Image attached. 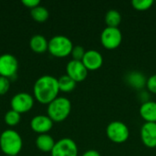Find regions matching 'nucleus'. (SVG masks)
I'll use <instances>...</instances> for the list:
<instances>
[{
  "label": "nucleus",
  "instance_id": "obj_20",
  "mask_svg": "<svg viewBox=\"0 0 156 156\" xmlns=\"http://www.w3.org/2000/svg\"><path fill=\"white\" fill-rule=\"evenodd\" d=\"M30 15H31L32 18L36 22L43 23V22H45V21L48 20V18L49 16V12H48V10L45 6L38 5V6L31 9Z\"/></svg>",
  "mask_w": 156,
  "mask_h": 156
},
{
  "label": "nucleus",
  "instance_id": "obj_8",
  "mask_svg": "<svg viewBox=\"0 0 156 156\" xmlns=\"http://www.w3.org/2000/svg\"><path fill=\"white\" fill-rule=\"evenodd\" d=\"M50 154L51 156H78V145L70 138H62L56 142Z\"/></svg>",
  "mask_w": 156,
  "mask_h": 156
},
{
  "label": "nucleus",
  "instance_id": "obj_27",
  "mask_svg": "<svg viewBox=\"0 0 156 156\" xmlns=\"http://www.w3.org/2000/svg\"><path fill=\"white\" fill-rule=\"evenodd\" d=\"M81 156H101V154H100L97 150H93V149H91V150H88V151L84 152Z\"/></svg>",
  "mask_w": 156,
  "mask_h": 156
},
{
  "label": "nucleus",
  "instance_id": "obj_15",
  "mask_svg": "<svg viewBox=\"0 0 156 156\" xmlns=\"http://www.w3.org/2000/svg\"><path fill=\"white\" fill-rule=\"evenodd\" d=\"M30 48L33 52L37 54H42L48 51V41L43 35H34L29 41Z\"/></svg>",
  "mask_w": 156,
  "mask_h": 156
},
{
  "label": "nucleus",
  "instance_id": "obj_23",
  "mask_svg": "<svg viewBox=\"0 0 156 156\" xmlns=\"http://www.w3.org/2000/svg\"><path fill=\"white\" fill-rule=\"evenodd\" d=\"M85 48L82 47V46H80V45H77V46H74L73 48H72V51H71V57H72V59L74 60H80L81 61L84 55H85Z\"/></svg>",
  "mask_w": 156,
  "mask_h": 156
},
{
  "label": "nucleus",
  "instance_id": "obj_17",
  "mask_svg": "<svg viewBox=\"0 0 156 156\" xmlns=\"http://www.w3.org/2000/svg\"><path fill=\"white\" fill-rule=\"evenodd\" d=\"M56 142L48 133L39 134L36 139V146L38 150L44 153H51Z\"/></svg>",
  "mask_w": 156,
  "mask_h": 156
},
{
  "label": "nucleus",
  "instance_id": "obj_10",
  "mask_svg": "<svg viewBox=\"0 0 156 156\" xmlns=\"http://www.w3.org/2000/svg\"><path fill=\"white\" fill-rule=\"evenodd\" d=\"M89 70L86 69L82 61L71 59L66 66V74L74 81L81 82L86 80Z\"/></svg>",
  "mask_w": 156,
  "mask_h": 156
},
{
  "label": "nucleus",
  "instance_id": "obj_14",
  "mask_svg": "<svg viewBox=\"0 0 156 156\" xmlns=\"http://www.w3.org/2000/svg\"><path fill=\"white\" fill-rule=\"evenodd\" d=\"M139 113L145 122H156V101L149 100L143 102L140 106Z\"/></svg>",
  "mask_w": 156,
  "mask_h": 156
},
{
  "label": "nucleus",
  "instance_id": "obj_2",
  "mask_svg": "<svg viewBox=\"0 0 156 156\" xmlns=\"http://www.w3.org/2000/svg\"><path fill=\"white\" fill-rule=\"evenodd\" d=\"M23 141L20 134L12 129L5 130L0 135V149L5 155L16 156L22 150Z\"/></svg>",
  "mask_w": 156,
  "mask_h": 156
},
{
  "label": "nucleus",
  "instance_id": "obj_5",
  "mask_svg": "<svg viewBox=\"0 0 156 156\" xmlns=\"http://www.w3.org/2000/svg\"><path fill=\"white\" fill-rule=\"evenodd\" d=\"M106 135L108 139L114 144H123L129 139L130 130L124 122L113 121L107 125Z\"/></svg>",
  "mask_w": 156,
  "mask_h": 156
},
{
  "label": "nucleus",
  "instance_id": "obj_9",
  "mask_svg": "<svg viewBox=\"0 0 156 156\" xmlns=\"http://www.w3.org/2000/svg\"><path fill=\"white\" fill-rule=\"evenodd\" d=\"M18 69V61L12 54H3L0 56V76L5 78H12Z\"/></svg>",
  "mask_w": 156,
  "mask_h": 156
},
{
  "label": "nucleus",
  "instance_id": "obj_16",
  "mask_svg": "<svg viewBox=\"0 0 156 156\" xmlns=\"http://www.w3.org/2000/svg\"><path fill=\"white\" fill-rule=\"evenodd\" d=\"M126 80H127V83L131 87L136 90H141L144 86L146 87L147 79L142 72L137 71V70L129 72L126 76Z\"/></svg>",
  "mask_w": 156,
  "mask_h": 156
},
{
  "label": "nucleus",
  "instance_id": "obj_26",
  "mask_svg": "<svg viewBox=\"0 0 156 156\" xmlns=\"http://www.w3.org/2000/svg\"><path fill=\"white\" fill-rule=\"evenodd\" d=\"M22 4L28 7L30 9H33L38 5H40V1L39 0H23Z\"/></svg>",
  "mask_w": 156,
  "mask_h": 156
},
{
  "label": "nucleus",
  "instance_id": "obj_24",
  "mask_svg": "<svg viewBox=\"0 0 156 156\" xmlns=\"http://www.w3.org/2000/svg\"><path fill=\"white\" fill-rule=\"evenodd\" d=\"M10 88L9 79L0 76V95H5Z\"/></svg>",
  "mask_w": 156,
  "mask_h": 156
},
{
  "label": "nucleus",
  "instance_id": "obj_3",
  "mask_svg": "<svg viewBox=\"0 0 156 156\" xmlns=\"http://www.w3.org/2000/svg\"><path fill=\"white\" fill-rule=\"evenodd\" d=\"M71 112V102L66 97H58L52 101L47 109V115L56 122L65 121Z\"/></svg>",
  "mask_w": 156,
  "mask_h": 156
},
{
  "label": "nucleus",
  "instance_id": "obj_18",
  "mask_svg": "<svg viewBox=\"0 0 156 156\" xmlns=\"http://www.w3.org/2000/svg\"><path fill=\"white\" fill-rule=\"evenodd\" d=\"M104 21L109 27H119L122 22V15L116 9H110L105 14Z\"/></svg>",
  "mask_w": 156,
  "mask_h": 156
},
{
  "label": "nucleus",
  "instance_id": "obj_22",
  "mask_svg": "<svg viewBox=\"0 0 156 156\" xmlns=\"http://www.w3.org/2000/svg\"><path fill=\"white\" fill-rule=\"evenodd\" d=\"M154 3V0H133L132 5L138 11H145L150 9Z\"/></svg>",
  "mask_w": 156,
  "mask_h": 156
},
{
  "label": "nucleus",
  "instance_id": "obj_21",
  "mask_svg": "<svg viewBox=\"0 0 156 156\" xmlns=\"http://www.w3.org/2000/svg\"><path fill=\"white\" fill-rule=\"evenodd\" d=\"M4 121L10 127L16 126L21 121V114L13 110H10L5 114Z\"/></svg>",
  "mask_w": 156,
  "mask_h": 156
},
{
  "label": "nucleus",
  "instance_id": "obj_12",
  "mask_svg": "<svg viewBox=\"0 0 156 156\" xmlns=\"http://www.w3.org/2000/svg\"><path fill=\"white\" fill-rule=\"evenodd\" d=\"M54 122L48 115H37L32 118L30 122V127L33 132L39 134L48 133L53 127Z\"/></svg>",
  "mask_w": 156,
  "mask_h": 156
},
{
  "label": "nucleus",
  "instance_id": "obj_28",
  "mask_svg": "<svg viewBox=\"0 0 156 156\" xmlns=\"http://www.w3.org/2000/svg\"><path fill=\"white\" fill-rule=\"evenodd\" d=\"M5 156H8V155H5Z\"/></svg>",
  "mask_w": 156,
  "mask_h": 156
},
{
  "label": "nucleus",
  "instance_id": "obj_4",
  "mask_svg": "<svg viewBox=\"0 0 156 156\" xmlns=\"http://www.w3.org/2000/svg\"><path fill=\"white\" fill-rule=\"evenodd\" d=\"M74 45L66 36L57 35L48 40V51L56 58H65L71 54Z\"/></svg>",
  "mask_w": 156,
  "mask_h": 156
},
{
  "label": "nucleus",
  "instance_id": "obj_7",
  "mask_svg": "<svg viewBox=\"0 0 156 156\" xmlns=\"http://www.w3.org/2000/svg\"><path fill=\"white\" fill-rule=\"evenodd\" d=\"M11 110L22 114L29 112L34 106V97L27 92H19L14 95L10 101Z\"/></svg>",
  "mask_w": 156,
  "mask_h": 156
},
{
  "label": "nucleus",
  "instance_id": "obj_1",
  "mask_svg": "<svg viewBox=\"0 0 156 156\" xmlns=\"http://www.w3.org/2000/svg\"><path fill=\"white\" fill-rule=\"evenodd\" d=\"M59 91L58 79L50 75L39 77L33 87L34 98L41 104L48 105L52 101L58 97Z\"/></svg>",
  "mask_w": 156,
  "mask_h": 156
},
{
  "label": "nucleus",
  "instance_id": "obj_13",
  "mask_svg": "<svg viewBox=\"0 0 156 156\" xmlns=\"http://www.w3.org/2000/svg\"><path fill=\"white\" fill-rule=\"evenodd\" d=\"M81 61L88 70L93 71L101 68L103 64V57L101 52L95 49H89L86 50Z\"/></svg>",
  "mask_w": 156,
  "mask_h": 156
},
{
  "label": "nucleus",
  "instance_id": "obj_6",
  "mask_svg": "<svg viewBox=\"0 0 156 156\" xmlns=\"http://www.w3.org/2000/svg\"><path fill=\"white\" fill-rule=\"evenodd\" d=\"M122 33L119 27H106L101 34V43L107 49H115L122 44Z\"/></svg>",
  "mask_w": 156,
  "mask_h": 156
},
{
  "label": "nucleus",
  "instance_id": "obj_19",
  "mask_svg": "<svg viewBox=\"0 0 156 156\" xmlns=\"http://www.w3.org/2000/svg\"><path fill=\"white\" fill-rule=\"evenodd\" d=\"M58 82L59 90L62 92H70L76 88V85H77V82L74 81L67 74L59 77L58 79Z\"/></svg>",
  "mask_w": 156,
  "mask_h": 156
},
{
  "label": "nucleus",
  "instance_id": "obj_11",
  "mask_svg": "<svg viewBox=\"0 0 156 156\" xmlns=\"http://www.w3.org/2000/svg\"><path fill=\"white\" fill-rule=\"evenodd\" d=\"M140 135L147 148H156V122H144L141 127Z\"/></svg>",
  "mask_w": 156,
  "mask_h": 156
},
{
  "label": "nucleus",
  "instance_id": "obj_25",
  "mask_svg": "<svg viewBox=\"0 0 156 156\" xmlns=\"http://www.w3.org/2000/svg\"><path fill=\"white\" fill-rule=\"evenodd\" d=\"M146 88H147V90L150 92L156 94V73L155 74H153L152 76H150L147 79Z\"/></svg>",
  "mask_w": 156,
  "mask_h": 156
}]
</instances>
